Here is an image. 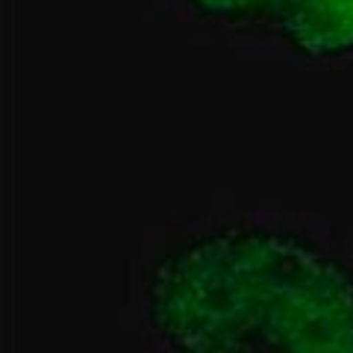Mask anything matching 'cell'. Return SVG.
<instances>
[{
	"label": "cell",
	"instance_id": "cell-1",
	"mask_svg": "<svg viewBox=\"0 0 353 353\" xmlns=\"http://www.w3.org/2000/svg\"><path fill=\"white\" fill-rule=\"evenodd\" d=\"M145 315L174 353H353V271L292 230L215 227L150 265Z\"/></svg>",
	"mask_w": 353,
	"mask_h": 353
},
{
	"label": "cell",
	"instance_id": "cell-2",
	"mask_svg": "<svg viewBox=\"0 0 353 353\" xmlns=\"http://www.w3.org/2000/svg\"><path fill=\"white\" fill-rule=\"evenodd\" d=\"M197 15L227 24H265L294 53L339 59L353 53V0H185Z\"/></svg>",
	"mask_w": 353,
	"mask_h": 353
}]
</instances>
